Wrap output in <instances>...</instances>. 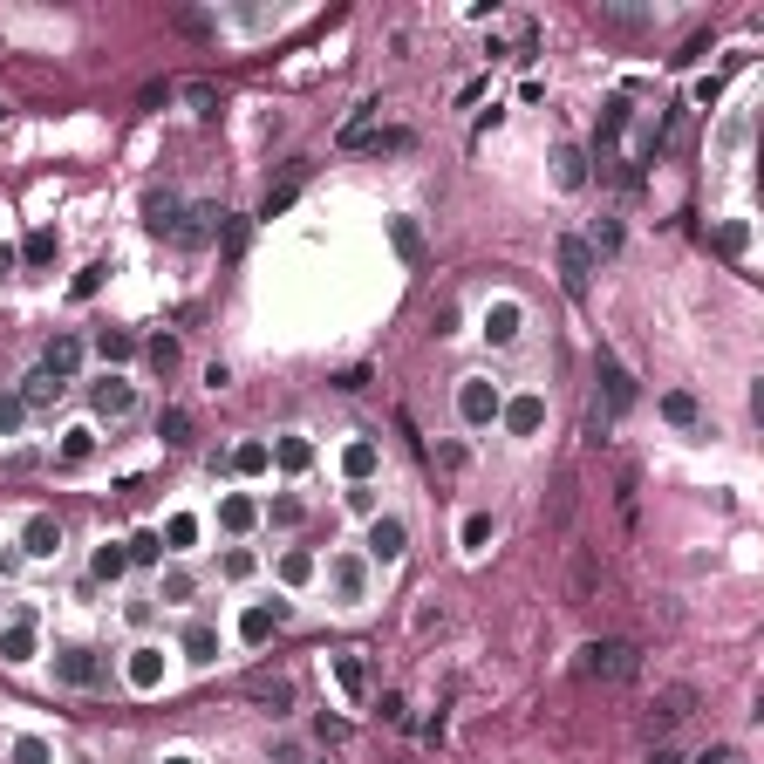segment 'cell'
Wrapping results in <instances>:
<instances>
[{
	"label": "cell",
	"instance_id": "1",
	"mask_svg": "<svg viewBox=\"0 0 764 764\" xmlns=\"http://www.w3.org/2000/svg\"><path fill=\"white\" fill-rule=\"evenodd\" d=\"M580 676H594V683H635V676H642V649L621 642V635L587 642V649H580Z\"/></svg>",
	"mask_w": 764,
	"mask_h": 764
},
{
	"label": "cell",
	"instance_id": "2",
	"mask_svg": "<svg viewBox=\"0 0 764 764\" xmlns=\"http://www.w3.org/2000/svg\"><path fill=\"white\" fill-rule=\"evenodd\" d=\"M560 287H567L573 301H587V287H594V246L580 239V232H560Z\"/></svg>",
	"mask_w": 764,
	"mask_h": 764
},
{
	"label": "cell",
	"instance_id": "3",
	"mask_svg": "<svg viewBox=\"0 0 764 764\" xmlns=\"http://www.w3.org/2000/svg\"><path fill=\"white\" fill-rule=\"evenodd\" d=\"M219 226H226V212H219V205H185V219H178V232H171V246L198 253V246H212V239H219Z\"/></svg>",
	"mask_w": 764,
	"mask_h": 764
},
{
	"label": "cell",
	"instance_id": "4",
	"mask_svg": "<svg viewBox=\"0 0 764 764\" xmlns=\"http://www.w3.org/2000/svg\"><path fill=\"white\" fill-rule=\"evenodd\" d=\"M35 635H41V614L21 608L7 628H0V662H35Z\"/></svg>",
	"mask_w": 764,
	"mask_h": 764
},
{
	"label": "cell",
	"instance_id": "5",
	"mask_svg": "<svg viewBox=\"0 0 764 764\" xmlns=\"http://www.w3.org/2000/svg\"><path fill=\"white\" fill-rule=\"evenodd\" d=\"M458 417L471 423V430H485V423H498V389H492L485 376H471V382L458 389Z\"/></svg>",
	"mask_w": 764,
	"mask_h": 764
},
{
	"label": "cell",
	"instance_id": "6",
	"mask_svg": "<svg viewBox=\"0 0 764 764\" xmlns=\"http://www.w3.org/2000/svg\"><path fill=\"white\" fill-rule=\"evenodd\" d=\"M246 696L267 703L273 717H280V710H294V676H280V669H253V676H246Z\"/></svg>",
	"mask_w": 764,
	"mask_h": 764
},
{
	"label": "cell",
	"instance_id": "7",
	"mask_svg": "<svg viewBox=\"0 0 764 764\" xmlns=\"http://www.w3.org/2000/svg\"><path fill=\"white\" fill-rule=\"evenodd\" d=\"M55 676L69 689H96L103 683V662H96V649H55Z\"/></svg>",
	"mask_w": 764,
	"mask_h": 764
},
{
	"label": "cell",
	"instance_id": "8",
	"mask_svg": "<svg viewBox=\"0 0 764 764\" xmlns=\"http://www.w3.org/2000/svg\"><path fill=\"white\" fill-rule=\"evenodd\" d=\"M403 546H410V526H403V519H369V560H382V567H389V560H403Z\"/></svg>",
	"mask_w": 764,
	"mask_h": 764
},
{
	"label": "cell",
	"instance_id": "9",
	"mask_svg": "<svg viewBox=\"0 0 764 764\" xmlns=\"http://www.w3.org/2000/svg\"><path fill=\"white\" fill-rule=\"evenodd\" d=\"M21 553H28V560H48V553H62V526H55V512H35V519L21 526Z\"/></svg>",
	"mask_w": 764,
	"mask_h": 764
},
{
	"label": "cell",
	"instance_id": "10",
	"mask_svg": "<svg viewBox=\"0 0 764 764\" xmlns=\"http://www.w3.org/2000/svg\"><path fill=\"white\" fill-rule=\"evenodd\" d=\"M178 219H185V198H178V191H151V198H144V226H151L157 239H171Z\"/></svg>",
	"mask_w": 764,
	"mask_h": 764
},
{
	"label": "cell",
	"instance_id": "11",
	"mask_svg": "<svg viewBox=\"0 0 764 764\" xmlns=\"http://www.w3.org/2000/svg\"><path fill=\"white\" fill-rule=\"evenodd\" d=\"M328 580H335L342 601H362V594H369V567H362L355 553H335V560H328Z\"/></svg>",
	"mask_w": 764,
	"mask_h": 764
},
{
	"label": "cell",
	"instance_id": "12",
	"mask_svg": "<svg viewBox=\"0 0 764 764\" xmlns=\"http://www.w3.org/2000/svg\"><path fill=\"white\" fill-rule=\"evenodd\" d=\"M89 403H96V417L123 423L130 410H137V389H130V382H96V389H89Z\"/></svg>",
	"mask_w": 764,
	"mask_h": 764
},
{
	"label": "cell",
	"instance_id": "13",
	"mask_svg": "<svg viewBox=\"0 0 764 764\" xmlns=\"http://www.w3.org/2000/svg\"><path fill=\"white\" fill-rule=\"evenodd\" d=\"M498 417H505L512 437H533L539 423H546V403H539V396H512V403H498Z\"/></svg>",
	"mask_w": 764,
	"mask_h": 764
},
{
	"label": "cell",
	"instance_id": "14",
	"mask_svg": "<svg viewBox=\"0 0 764 764\" xmlns=\"http://www.w3.org/2000/svg\"><path fill=\"white\" fill-rule=\"evenodd\" d=\"M594 376H601V389H608V410H628V403H635V382H628V369H621L614 355L594 362Z\"/></svg>",
	"mask_w": 764,
	"mask_h": 764
},
{
	"label": "cell",
	"instance_id": "15",
	"mask_svg": "<svg viewBox=\"0 0 764 764\" xmlns=\"http://www.w3.org/2000/svg\"><path fill=\"white\" fill-rule=\"evenodd\" d=\"M389 239H396V253H403L410 267H423V260H430V239H423L417 219H389Z\"/></svg>",
	"mask_w": 764,
	"mask_h": 764
},
{
	"label": "cell",
	"instance_id": "16",
	"mask_svg": "<svg viewBox=\"0 0 764 764\" xmlns=\"http://www.w3.org/2000/svg\"><path fill=\"white\" fill-rule=\"evenodd\" d=\"M41 369H48L55 382H69V376L82 369V342H76V335H55V342H48V362H41Z\"/></svg>",
	"mask_w": 764,
	"mask_h": 764
},
{
	"label": "cell",
	"instance_id": "17",
	"mask_svg": "<svg viewBox=\"0 0 764 764\" xmlns=\"http://www.w3.org/2000/svg\"><path fill=\"white\" fill-rule=\"evenodd\" d=\"M301 185H307V164H294L280 185H267V198H260V219H273V212H287L294 198H301Z\"/></svg>",
	"mask_w": 764,
	"mask_h": 764
},
{
	"label": "cell",
	"instance_id": "18",
	"mask_svg": "<svg viewBox=\"0 0 764 764\" xmlns=\"http://www.w3.org/2000/svg\"><path fill=\"white\" fill-rule=\"evenodd\" d=\"M553 178H560V191H580L587 185V151H580V144H560V151H553Z\"/></svg>",
	"mask_w": 764,
	"mask_h": 764
},
{
	"label": "cell",
	"instance_id": "19",
	"mask_svg": "<svg viewBox=\"0 0 764 764\" xmlns=\"http://www.w3.org/2000/svg\"><path fill=\"white\" fill-rule=\"evenodd\" d=\"M689 710H696V689H689V683H676V689H662V696H655V724H662V730L683 724Z\"/></svg>",
	"mask_w": 764,
	"mask_h": 764
},
{
	"label": "cell",
	"instance_id": "20",
	"mask_svg": "<svg viewBox=\"0 0 764 764\" xmlns=\"http://www.w3.org/2000/svg\"><path fill=\"white\" fill-rule=\"evenodd\" d=\"M280 621H287V601H273V608H246V621H239V635H246V642L260 649V642H267V635L280 628Z\"/></svg>",
	"mask_w": 764,
	"mask_h": 764
},
{
	"label": "cell",
	"instance_id": "21",
	"mask_svg": "<svg viewBox=\"0 0 764 764\" xmlns=\"http://www.w3.org/2000/svg\"><path fill=\"white\" fill-rule=\"evenodd\" d=\"M185 662H198V669L219 662V628H212V621H191L185 628Z\"/></svg>",
	"mask_w": 764,
	"mask_h": 764
},
{
	"label": "cell",
	"instance_id": "22",
	"mask_svg": "<svg viewBox=\"0 0 764 764\" xmlns=\"http://www.w3.org/2000/svg\"><path fill=\"white\" fill-rule=\"evenodd\" d=\"M219 526H226V533H253V526H260V505H253V498H239V492H232L226 505H219Z\"/></svg>",
	"mask_w": 764,
	"mask_h": 764
},
{
	"label": "cell",
	"instance_id": "23",
	"mask_svg": "<svg viewBox=\"0 0 764 764\" xmlns=\"http://www.w3.org/2000/svg\"><path fill=\"white\" fill-rule=\"evenodd\" d=\"M662 417L676 423V430H696V423H703V410H696V396H689V389H669V396H662Z\"/></svg>",
	"mask_w": 764,
	"mask_h": 764
},
{
	"label": "cell",
	"instance_id": "24",
	"mask_svg": "<svg viewBox=\"0 0 764 764\" xmlns=\"http://www.w3.org/2000/svg\"><path fill=\"white\" fill-rule=\"evenodd\" d=\"M335 683H342L348 696H369V662H362V655H335Z\"/></svg>",
	"mask_w": 764,
	"mask_h": 764
},
{
	"label": "cell",
	"instance_id": "25",
	"mask_svg": "<svg viewBox=\"0 0 764 764\" xmlns=\"http://www.w3.org/2000/svg\"><path fill=\"white\" fill-rule=\"evenodd\" d=\"M485 335H492V348H505L512 335H519V307H512V301H498L492 314H485Z\"/></svg>",
	"mask_w": 764,
	"mask_h": 764
},
{
	"label": "cell",
	"instance_id": "26",
	"mask_svg": "<svg viewBox=\"0 0 764 764\" xmlns=\"http://www.w3.org/2000/svg\"><path fill=\"white\" fill-rule=\"evenodd\" d=\"M55 396H62V382L48 376V369H35V376H28V389H21V403H28V410H48Z\"/></svg>",
	"mask_w": 764,
	"mask_h": 764
},
{
	"label": "cell",
	"instance_id": "27",
	"mask_svg": "<svg viewBox=\"0 0 764 764\" xmlns=\"http://www.w3.org/2000/svg\"><path fill=\"white\" fill-rule=\"evenodd\" d=\"M376 116H382V103H376V96H369V103H355V116H348V123H342V144H362Z\"/></svg>",
	"mask_w": 764,
	"mask_h": 764
},
{
	"label": "cell",
	"instance_id": "28",
	"mask_svg": "<svg viewBox=\"0 0 764 764\" xmlns=\"http://www.w3.org/2000/svg\"><path fill=\"white\" fill-rule=\"evenodd\" d=\"M157 676H164L157 649H137V655H130V683H137V689H157Z\"/></svg>",
	"mask_w": 764,
	"mask_h": 764
},
{
	"label": "cell",
	"instance_id": "29",
	"mask_svg": "<svg viewBox=\"0 0 764 764\" xmlns=\"http://www.w3.org/2000/svg\"><path fill=\"white\" fill-rule=\"evenodd\" d=\"M157 437H164L171 451H178V444H191V417H185V410H164V417H157Z\"/></svg>",
	"mask_w": 764,
	"mask_h": 764
},
{
	"label": "cell",
	"instance_id": "30",
	"mask_svg": "<svg viewBox=\"0 0 764 764\" xmlns=\"http://www.w3.org/2000/svg\"><path fill=\"white\" fill-rule=\"evenodd\" d=\"M96 355H103V362H130V355H137V342H130V335H116V328H103V335H96Z\"/></svg>",
	"mask_w": 764,
	"mask_h": 764
},
{
	"label": "cell",
	"instance_id": "31",
	"mask_svg": "<svg viewBox=\"0 0 764 764\" xmlns=\"http://www.w3.org/2000/svg\"><path fill=\"white\" fill-rule=\"evenodd\" d=\"M348 478H355V485H362V478H369V471H376V444H369V437H362V444H348Z\"/></svg>",
	"mask_w": 764,
	"mask_h": 764
},
{
	"label": "cell",
	"instance_id": "32",
	"mask_svg": "<svg viewBox=\"0 0 764 764\" xmlns=\"http://www.w3.org/2000/svg\"><path fill=\"white\" fill-rule=\"evenodd\" d=\"M273 458L287 464V471H307V464H314V451H307L301 437H280V444H273Z\"/></svg>",
	"mask_w": 764,
	"mask_h": 764
},
{
	"label": "cell",
	"instance_id": "33",
	"mask_svg": "<svg viewBox=\"0 0 764 764\" xmlns=\"http://www.w3.org/2000/svg\"><path fill=\"white\" fill-rule=\"evenodd\" d=\"M21 260H28V267H48V260H55V232H28Z\"/></svg>",
	"mask_w": 764,
	"mask_h": 764
},
{
	"label": "cell",
	"instance_id": "34",
	"mask_svg": "<svg viewBox=\"0 0 764 764\" xmlns=\"http://www.w3.org/2000/svg\"><path fill=\"white\" fill-rule=\"evenodd\" d=\"M21 423H28V403L21 396H0V437H14Z\"/></svg>",
	"mask_w": 764,
	"mask_h": 764
},
{
	"label": "cell",
	"instance_id": "35",
	"mask_svg": "<svg viewBox=\"0 0 764 764\" xmlns=\"http://www.w3.org/2000/svg\"><path fill=\"white\" fill-rule=\"evenodd\" d=\"M232 471H246V478L267 471V444H239V451H232Z\"/></svg>",
	"mask_w": 764,
	"mask_h": 764
},
{
	"label": "cell",
	"instance_id": "36",
	"mask_svg": "<svg viewBox=\"0 0 764 764\" xmlns=\"http://www.w3.org/2000/svg\"><path fill=\"white\" fill-rule=\"evenodd\" d=\"M123 567H130V553H123V546H103V553H96V580H116Z\"/></svg>",
	"mask_w": 764,
	"mask_h": 764
},
{
	"label": "cell",
	"instance_id": "37",
	"mask_svg": "<svg viewBox=\"0 0 764 764\" xmlns=\"http://www.w3.org/2000/svg\"><path fill=\"white\" fill-rule=\"evenodd\" d=\"M744 246H751V232H744V226H724V232H717V253H724V260H737Z\"/></svg>",
	"mask_w": 764,
	"mask_h": 764
},
{
	"label": "cell",
	"instance_id": "38",
	"mask_svg": "<svg viewBox=\"0 0 764 764\" xmlns=\"http://www.w3.org/2000/svg\"><path fill=\"white\" fill-rule=\"evenodd\" d=\"M280 580H294V587L314 580V560H307V553H287V560H280Z\"/></svg>",
	"mask_w": 764,
	"mask_h": 764
},
{
	"label": "cell",
	"instance_id": "39",
	"mask_svg": "<svg viewBox=\"0 0 764 764\" xmlns=\"http://www.w3.org/2000/svg\"><path fill=\"white\" fill-rule=\"evenodd\" d=\"M185 96H191V110H198V116H212V110H219V96H212V82H185Z\"/></svg>",
	"mask_w": 764,
	"mask_h": 764
},
{
	"label": "cell",
	"instance_id": "40",
	"mask_svg": "<svg viewBox=\"0 0 764 764\" xmlns=\"http://www.w3.org/2000/svg\"><path fill=\"white\" fill-rule=\"evenodd\" d=\"M164 601H191V573H185V567L164 573Z\"/></svg>",
	"mask_w": 764,
	"mask_h": 764
},
{
	"label": "cell",
	"instance_id": "41",
	"mask_svg": "<svg viewBox=\"0 0 764 764\" xmlns=\"http://www.w3.org/2000/svg\"><path fill=\"white\" fill-rule=\"evenodd\" d=\"M123 553H130V560H144V567H151L157 553H164V546H157V533H137L130 539V546H123Z\"/></svg>",
	"mask_w": 764,
	"mask_h": 764
},
{
	"label": "cell",
	"instance_id": "42",
	"mask_svg": "<svg viewBox=\"0 0 764 764\" xmlns=\"http://www.w3.org/2000/svg\"><path fill=\"white\" fill-rule=\"evenodd\" d=\"M151 369H178V342H171V335H157V342H151Z\"/></svg>",
	"mask_w": 764,
	"mask_h": 764
},
{
	"label": "cell",
	"instance_id": "43",
	"mask_svg": "<svg viewBox=\"0 0 764 764\" xmlns=\"http://www.w3.org/2000/svg\"><path fill=\"white\" fill-rule=\"evenodd\" d=\"M164 533H171V546H191V539H198V519H191V512H178Z\"/></svg>",
	"mask_w": 764,
	"mask_h": 764
},
{
	"label": "cell",
	"instance_id": "44",
	"mask_svg": "<svg viewBox=\"0 0 764 764\" xmlns=\"http://www.w3.org/2000/svg\"><path fill=\"white\" fill-rule=\"evenodd\" d=\"M14 764H48V744H41V737H21V744H14Z\"/></svg>",
	"mask_w": 764,
	"mask_h": 764
},
{
	"label": "cell",
	"instance_id": "45",
	"mask_svg": "<svg viewBox=\"0 0 764 764\" xmlns=\"http://www.w3.org/2000/svg\"><path fill=\"white\" fill-rule=\"evenodd\" d=\"M608 28H649V14H628V7H601Z\"/></svg>",
	"mask_w": 764,
	"mask_h": 764
},
{
	"label": "cell",
	"instance_id": "46",
	"mask_svg": "<svg viewBox=\"0 0 764 764\" xmlns=\"http://www.w3.org/2000/svg\"><path fill=\"white\" fill-rule=\"evenodd\" d=\"M103 273H110V267H103V260H96V267H82V273H76V294H82V301H89V294L103 287Z\"/></svg>",
	"mask_w": 764,
	"mask_h": 764
},
{
	"label": "cell",
	"instance_id": "47",
	"mask_svg": "<svg viewBox=\"0 0 764 764\" xmlns=\"http://www.w3.org/2000/svg\"><path fill=\"white\" fill-rule=\"evenodd\" d=\"M267 519H273V526H294V519H301V498H273Z\"/></svg>",
	"mask_w": 764,
	"mask_h": 764
},
{
	"label": "cell",
	"instance_id": "48",
	"mask_svg": "<svg viewBox=\"0 0 764 764\" xmlns=\"http://www.w3.org/2000/svg\"><path fill=\"white\" fill-rule=\"evenodd\" d=\"M587 246H601V253H614V246H621V226H614V219H601V226H594V239H587Z\"/></svg>",
	"mask_w": 764,
	"mask_h": 764
},
{
	"label": "cell",
	"instance_id": "49",
	"mask_svg": "<svg viewBox=\"0 0 764 764\" xmlns=\"http://www.w3.org/2000/svg\"><path fill=\"white\" fill-rule=\"evenodd\" d=\"M485 539H492V519H485V512H478V519H464V546H485Z\"/></svg>",
	"mask_w": 764,
	"mask_h": 764
},
{
	"label": "cell",
	"instance_id": "50",
	"mask_svg": "<svg viewBox=\"0 0 764 764\" xmlns=\"http://www.w3.org/2000/svg\"><path fill=\"white\" fill-rule=\"evenodd\" d=\"M62 458H69V464H82V458H89V430H69V444H62Z\"/></svg>",
	"mask_w": 764,
	"mask_h": 764
},
{
	"label": "cell",
	"instance_id": "51",
	"mask_svg": "<svg viewBox=\"0 0 764 764\" xmlns=\"http://www.w3.org/2000/svg\"><path fill=\"white\" fill-rule=\"evenodd\" d=\"M649 764H683V758H676V751H649Z\"/></svg>",
	"mask_w": 764,
	"mask_h": 764
},
{
	"label": "cell",
	"instance_id": "52",
	"mask_svg": "<svg viewBox=\"0 0 764 764\" xmlns=\"http://www.w3.org/2000/svg\"><path fill=\"white\" fill-rule=\"evenodd\" d=\"M171 764H191V758H171Z\"/></svg>",
	"mask_w": 764,
	"mask_h": 764
},
{
	"label": "cell",
	"instance_id": "53",
	"mask_svg": "<svg viewBox=\"0 0 764 764\" xmlns=\"http://www.w3.org/2000/svg\"><path fill=\"white\" fill-rule=\"evenodd\" d=\"M730 764H737V758H730Z\"/></svg>",
	"mask_w": 764,
	"mask_h": 764
}]
</instances>
